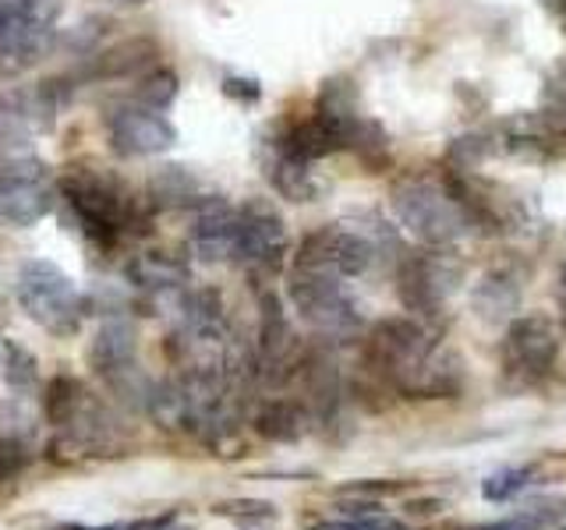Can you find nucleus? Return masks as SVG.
Segmentation results:
<instances>
[{
    "label": "nucleus",
    "mask_w": 566,
    "mask_h": 530,
    "mask_svg": "<svg viewBox=\"0 0 566 530\" xmlns=\"http://www.w3.org/2000/svg\"><path fill=\"white\" fill-rule=\"evenodd\" d=\"M0 75H4V67H0Z\"/></svg>",
    "instance_id": "f704fd0d"
},
{
    "label": "nucleus",
    "mask_w": 566,
    "mask_h": 530,
    "mask_svg": "<svg viewBox=\"0 0 566 530\" xmlns=\"http://www.w3.org/2000/svg\"><path fill=\"white\" fill-rule=\"evenodd\" d=\"M308 530H403V523L386 517V512H365V517H344V512H336V517L308 523Z\"/></svg>",
    "instance_id": "cd10ccee"
},
{
    "label": "nucleus",
    "mask_w": 566,
    "mask_h": 530,
    "mask_svg": "<svg viewBox=\"0 0 566 530\" xmlns=\"http://www.w3.org/2000/svg\"><path fill=\"white\" fill-rule=\"evenodd\" d=\"M103 124H106V138H111L114 152L120 156H159L174 149V141H177L174 124L138 99L111 106Z\"/></svg>",
    "instance_id": "4468645a"
},
{
    "label": "nucleus",
    "mask_w": 566,
    "mask_h": 530,
    "mask_svg": "<svg viewBox=\"0 0 566 530\" xmlns=\"http://www.w3.org/2000/svg\"><path fill=\"white\" fill-rule=\"evenodd\" d=\"M368 371L411 400H450L464 389V361L421 318H382L365 340Z\"/></svg>",
    "instance_id": "f257e3e1"
},
{
    "label": "nucleus",
    "mask_w": 566,
    "mask_h": 530,
    "mask_svg": "<svg viewBox=\"0 0 566 530\" xmlns=\"http://www.w3.org/2000/svg\"><path fill=\"white\" fill-rule=\"evenodd\" d=\"M191 252L202 262L234 265L238 244V209L220 194H202L191 209Z\"/></svg>",
    "instance_id": "dca6fc26"
},
{
    "label": "nucleus",
    "mask_w": 566,
    "mask_h": 530,
    "mask_svg": "<svg viewBox=\"0 0 566 530\" xmlns=\"http://www.w3.org/2000/svg\"><path fill=\"white\" fill-rule=\"evenodd\" d=\"M559 14H563V25H566V0H559Z\"/></svg>",
    "instance_id": "473e14b6"
},
{
    "label": "nucleus",
    "mask_w": 566,
    "mask_h": 530,
    "mask_svg": "<svg viewBox=\"0 0 566 530\" xmlns=\"http://www.w3.org/2000/svg\"><path fill=\"white\" fill-rule=\"evenodd\" d=\"M559 361V332L556 322L542 311L510 318L500 343L503 385L506 389H535L556 371Z\"/></svg>",
    "instance_id": "6e6552de"
},
{
    "label": "nucleus",
    "mask_w": 566,
    "mask_h": 530,
    "mask_svg": "<svg viewBox=\"0 0 566 530\" xmlns=\"http://www.w3.org/2000/svg\"><path fill=\"white\" fill-rule=\"evenodd\" d=\"M287 252H291V234L273 202L248 199L244 205H238L234 265H241L252 276H270L283 265Z\"/></svg>",
    "instance_id": "9b49d317"
},
{
    "label": "nucleus",
    "mask_w": 566,
    "mask_h": 530,
    "mask_svg": "<svg viewBox=\"0 0 566 530\" xmlns=\"http://www.w3.org/2000/svg\"><path fill=\"white\" fill-rule=\"evenodd\" d=\"M0 379L18 396H29L40 382V358L18 340H0Z\"/></svg>",
    "instance_id": "5701e85b"
},
{
    "label": "nucleus",
    "mask_w": 566,
    "mask_h": 530,
    "mask_svg": "<svg viewBox=\"0 0 566 530\" xmlns=\"http://www.w3.org/2000/svg\"><path fill=\"white\" fill-rule=\"evenodd\" d=\"M50 85L53 82L0 93V156L25 152V146L35 135L53 128L61 99Z\"/></svg>",
    "instance_id": "ddd939ff"
},
{
    "label": "nucleus",
    "mask_w": 566,
    "mask_h": 530,
    "mask_svg": "<svg viewBox=\"0 0 566 530\" xmlns=\"http://www.w3.org/2000/svg\"><path fill=\"white\" fill-rule=\"evenodd\" d=\"M0 32H4V0H0ZM4 67V64H0Z\"/></svg>",
    "instance_id": "2f4dec72"
},
{
    "label": "nucleus",
    "mask_w": 566,
    "mask_h": 530,
    "mask_svg": "<svg viewBox=\"0 0 566 530\" xmlns=\"http://www.w3.org/2000/svg\"><path fill=\"white\" fill-rule=\"evenodd\" d=\"M128 279L138 290H146L156 305H167V300L188 290L191 273L181 258H174L167 252H142L128 262Z\"/></svg>",
    "instance_id": "f3484780"
},
{
    "label": "nucleus",
    "mask_w": 566,
    "mask_h": 530,
    "mask_svg": "<svg viewBox=\"0 0 566 530\" xmlns=\"http://www.w3.org/2000/svg\"><path fill=\"white\" fill-rule=\"evenodd\" d=\"M531 485V470L527 467H506V470H495L482 481V495L485 502H510L513 495H521Z\"/></svg>",
    "instance_id": "bb28decb"
},
{
    "label": "nucleus",
    "mask_w": 566,
    "mask_h": 530,
    "mask_svg": "<svg viewBox=\"0 0 566 530\" xmlns=\"http://www.w3.org/2000/svg\"><path fill=\"white\" fill-rule=\"evenodd\" d=\"M460 262L450 255V247H429L421 255H407L400 262L397 273V294L403 300V308L411 311L421 322H432V318L447 308V300L460 287Z\"/></svg>",
    "instance_id": "1a4fd4ad"
},
{
    "label": "nucleus",
    "mask_w": 566,
    "mask_h": 530,
    "mask_svg": "<svg viewBox=\"0 0 566 530\" xmlns=\"http://www.w3.org/2000/svg\"><path fill=\"white\" fill-rule=\"evenodd\" d=\"M43 417L61 432L71 456H120L128 446L120 417L75 375H53L43 393Z\"/></svg>",
    "instance_id": "7ed1b4c3"
},
{
    "label": "nucleus",
    "mask_w": 566,
    "mask_h": 530,
    "mask_svg": "<svg viewBox=\"0 0 566 530\" xmlns=\"http://www.w3.org/2000/svg\"><path fill=\"white\" fill-rule=\"evenodd\" d=\"M156 40L149 35H132V40H120L114 46L99 50L93 61H88V75L93 78H132L138 71H153L156 61Z\"/></svg>",
    "instance_id": "6ab92c4d"
},
{
    "label": "nucleus",
    "mask_w": 566,
    "mask_h": 530,
    "mask_svg": "<svg viewBox=\"0 0 566 530\" xmlns=\"http://www.w3.org/2000/svg\"><path fill=\"white\" fill-rule=\"evenodd\" d=\"M53 209V177L29 152L0 156V223L35 226Z\"/></svg>",
    "instance_id": "9d476101"
},
{
    "label": "nucleus",
    "mask_w": 566,
    "mask_h": 530,
    "mask_svg": "<svg viewBox=\"0 0 566 530\" xmlns=\"http://www.w3.org/2000/svg\"><path fill=\"white\" fill-rule=\"evenodd\" d=\"M4 315H8V297L0 294V318H4Z\"/></svg>",
    "instance_id": "7c9ffc66"
},
{
    "label": "nucleus",
    "mask_w": 566,
    "mask_h": 530,
    "mask_svg": "<svg viewBox=\"0 0 566 530\" xmlns=\"http://www.w3.org/2000/svg\"><path fill=\"white\" fill-rule=\"evenodd\" d=\"M223 96L241 99V103H259L262 85L255 78H223Z\"/></svg>",
    "instance_id": "c85d7f7f"
},
{
    "label": "nucleus",
    "mask_w": 566,
    "mask_h": 530,
    "mask_svg": "<svg viewBox=\"0 0 566 530\" xmlns=\"http://www.w3.org/2000/svg\"><path fill=\"white\" fill-rule=\"evenodd\" d=\"M287 297L301 315V322H308L323 340H350L361 329L358 305L350 300L340 276L291 265Z\"/></svg>",
    "instance_id": "0eeeda50"
},
{
    "label": "nucleus",
    "mask_w": 566,
    "mask_h": 530,
    "mask_svg": "<svg viewBox=\"0 0 566 530\" xmlns=\"http://www.w3.org/2000/svg\"><path fill=\"white\" fill-rule=\"evenodd\" d=\"M61 0H4V32H0V64L4 71L29 67L50 50L57 35Z\"/></svg>",
    "instance_id": "f8f14e48"
},
{
    "label": "nucleus",
    "mask_w": 566,
    "mask_h": 530,
    "mask_svg": "<svg viewBox=\"0 0 566 530\" xmlns=\"http://www.w3.org/2000/svg\"><path fill=\"white\" fill-rule=\"evenodd\" d=\"M394 212L424 247H450L464 237V230H471L447 184L421 173L394 184Z\"/></svg>",
    "instance_id": "423d86ee"
},
{
    "label": "nucleus",
    "mask_w": 566,
    "mask_h": 530,
    "mask_svg": "<svg viewBox=\"0 0 566 530\" xmlns=\"http://www.w3.org/2000/svg\"><path fill=\"white\" fill-rule=\"evenodd\" d=\"M262 167H265V177H270V184H273L287 202H315V199H318V191H323V184H318V177H315L312 163H305V159L291 156L287 149L280 146L276 138L265 141Z\"/></svg>",
    "instance_id": "a211bd4d"
},
{
    "label": "nucleus",
    "mask_w": 566,
    "mask_h": 530,
    "mask_svg": "<svg viewBox=\"0 0 566 530\" xmlns=\"http://www.w3.org/2000/svg\"><path fill=\"white\" fill-rule=\"evenodd\" d=\"M563 530H566V527H563Z\"/></svg>",
    "instance_id": "c9c22d12"
},
{
    "label": "nucleus",
    "mask_w": 566,
    "mask_h": 530,
    "mask_svg": "<svg viewBox=\"0 0 566 530\" xmlns=\"http://www.w3.org/2000/svg\"><path fill=\"white\" fill-rule=\"evenodd\" d=\"M202 199V181L188 167L164 163L149 173L146 181V202L156 209H191Z\"/></svg>",
    "instance_id": "aec40b11"
},
{
    "label": "nucleus",
    "mask_w": 566,
    "mask_h": 530,
    "mask_svg": "<svg viewBox=\"0 0 566 530\" xmlns=\"http://www.w3.org/2000/svg\"><path fill=\"white\" fill-rule=\"evenodd\" d=\"M128 4H142V0H128Z\"/></svg>",
    "instance_id": "72a5a7b5"
},
{
    "label": "nucleus",
    "mask_w": 566,
    "mask_h": 530,
    "mask_svg": "<svg viewBox=\"0 0 566 530\" xmlns=\"http://www.w3.org/2000/svg\"><path fill=\"white\" fill-rule=\"evenodd\" d=\"M88 364H93L103 385L111 389L124 406L153 414L159 385L149 379V371L138 361V329L132 322V315L114 311L103 318L93 343H88Z\"/></svg>",
    "instance_id": "39448f33"
},
{
    "label": "nucleus",
    "mask_w": 566,
    "mask_h": 530,
    "mask_svg": "<svg viewBox=\"0 0 566 530\" xmlns=\"http://www.w3.org/2000/svg\"><path fill=\"white\" fill-rule=\"evenodd\" d=\"M217 512L241 527H252V530L276 520V506L262 502V499H227V502H217Z\"/></svg>",
    "instance_id": "a878e982"
},
{
    "label": "nucleus",
    "mask_w": 566,
    "mask_h": 530,
    "mask_svg": "<svg viewBox=\"0 0 566 530\" xmlns=\"http://www.w3.org/2000/svg\"><path fill=\"white\" fill-rule=\"evenodd\" d=\"M305 358L294 326L283 315L280 297L262 294V322H259V343H255V379L265 385H283L297 375V364Z\"/></svg>",
    "instance_id": "2eb2a0df"
},
{
    "label": "nucleus",
    "mask_w": 566,
    "mask_h": 530,
    "mask_svg": "<svg viewBox=\"0 0 566 530\" xmlns=\"http://www.w3.org/2000/svg\"><path fill=\"white\" fill-rule=\"evenodd\" d=\"M61 199L71 223L103 252L117 247L128 234H146L153 223V205L146 194H132L114 170L93 163H71L61 173Z\"/></svg>",
    "instance_id": "f03ea898"
},
{
    "label": "nucleus",
    "mask_w": 566,
    "mask_h": 530,
    "mask_svg": "<svg viewBox=\"0 0 566 530\" xmlns=\"http://www.w3.org/2000/svg\"><path fill=\"white\" fill-rule=\"evenodd\" d=\"M177 88H181V82H177V75L170 67H153L149 75L138 82L135 99L153 106V110H167V106L177 99Z\"/></svg>",
    "instance_id": "393cba45"
},
{
    "label": "nucleus",
    "mask_w": 566,
    "mask_h": 530,
    "mask_svg": "<svg viewBox=\"0 0 566 530\" xmlns=\"http://www.w3.org/2000/svg\"><path fill=\"white\" fill-rule=\"evenodd\" d=\"M559 517H563V499H559V495H548V499H531L527 509L517 512V517L492 520V523H474V527H453V530H545Z\"/></svg>",
    "instance_id": "b1692460"
},
{
    "label": "nucleus",
    "mask_w": 566,
    "mask_h": 530,
    "mask_svg": "<svg viewBox=\"0 0 566 530\" xmlns=\"http://www.w3.org/2000/svg\"><path fill=\"white\" fill-rule=\"evenodd\" d=\"M11 294L35 326L57 340L75 336L85 322V294L57 262L50 258H22L14 265Z\"/></svg>",
    "instance_id": "20e7f679"
},
{
    "label": "nucleus",
    "mask_w": 566,
    "mask_h": 530,
    "mask_svg": "<svg viewBox=\"0 0 566 530\" xmlns=\"http://www.w3.org/2000/svg\"><path fill=\"white\" fill-rule=\"evenodd\" d=\"M308 411L297 400H265L255 414V432L273 442H294L305 435Z\"/></svg>",
    "instance_id": "4be33fe9"
},
{
    "label": "nucleus",
    "mask_w": 566,
    "mask_h": 530,
    "mask_svg": "<svg viewBox=\"0 0 566 530\" xmlns=\"http://www.w3.org/2000/svg\"><path fill=\"white\" fill-rule=\"evenodd\" d=\"M559 318H563V336H566V265L559 276Z\"/></svg>",
    "instance_id": "c756f323"
},
{
    "label": "nucleus",
    "mask_w": 566,
    "mask_h": 530,
    "mask_svg": "<svg viewBox=\"0 0 566 530\" xmlns=\"http://www.w3.org/2000/svg\"><path fill=\"white\" fill-rule=\"evenodd\" d=\"M478 315L485 318V322H500V318H510V311H517L521 305V283L513 279L510 273H489L478 279V287L471 294Z\"/></svg>",
    "instance_id": "412c9836"
}]
</instances>
